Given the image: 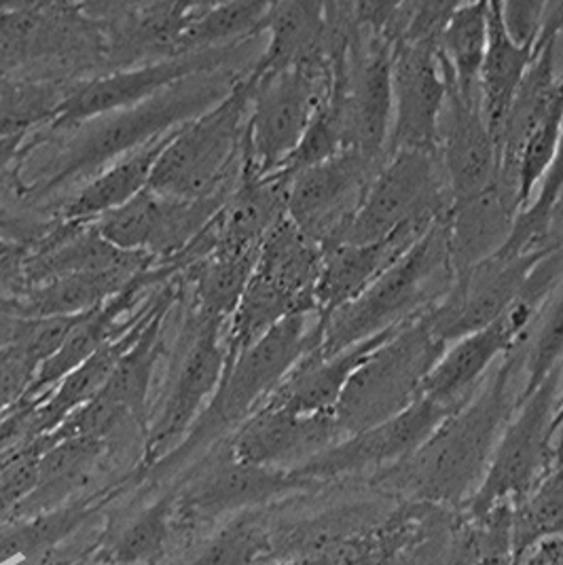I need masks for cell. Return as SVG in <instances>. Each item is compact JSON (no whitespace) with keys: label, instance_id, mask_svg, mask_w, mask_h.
Returning a JSON list of instances; mask_svg holds the SVG:
<instances>
[{"label":"cell","instance_id":"obj_1","mask_svg":"<svg viewBox=\"0 0 563 565\" xmlns=\"http://www.w3.org/2000/svg\"><path fill=\"white\" fill-rule=\"evenodd\" d=\"M521 343L500 360L475 396L452 413L413 454L375 475L385 488L431 502H456L477 493L493 451L523 401Z\"/></svg>","mask_w":563,"mask_h":565},{"label":"cell","instance_id":"obj_2","mask_svg":"<svg viewBox=\"0 0 563 565\" xmlns=\"http://www.w3.org/2000/svg\"><path fill=\"white\" fill-rule=\"evenodd\" d=\"M235 68L240 66L184 78L147 103L64 131V140L55 147L52 157L39 166L36 177L28 182L26 202L47 198L78 180L87 182L117 159L202 117L230 94L240 78L253 71Z\"/></svg>","mask_w":563,"mask_h":565},{"label":"cell","instance_id":"obj_3","mask_svg":"<svg viewBox=\"0 0 563 565\" xmlns=\"http://www.w3.org/2000/svg\"><path fill=\"white\" fill-rule=\"evenodd\" d=\"M454 280L456 267L445 216L378 282L354 301L320 318L322 339L318 352L333 356L375 334L410 324L436 308Z\"/></svg>","mask_w":563,"mask_h":565},{"label":"cell","instance_id":"obj_4","mask_svg":"<svg viewBox=\"0 0 563 565\" xmlns=\"http://www.w3.org/2000/svg\"><path fill=\"white\" fill-rule=\"evenodd\" d=\"M320 339L318 313H295L258 339L225 366L219 390L200 419L172 454L155 463L153 470L168 472L212 443L233 435L278 390L295 364L320 348Z\"/></svg>","mask_w":563,"mask_h":565},{"label":"cell","instance_id":"obj_5","mask_svg":"<svg viewBox=\"0 0 563 565\" xmlns=\"http://www.w3.org/2000/svg\"><path fill=\"white\" fill-rule=\"evenodd\" d=\"M251 100L253 81L244 75L214 108L177 129L149 189L179 200L231 195L244 170Z\"/></svg>","mask_w":563,"mask_h":565},{"label":"cell","instance_id":"obj_6","mask_svg":"<svg viewBox=\"0 0 563 565\" xmlns=\"http://www.w3.org/2000/svg\"><path fill=\"white\" fill-rule=\"evenodd\" d=\"M447 345L433 333L426 318L401 327L352 375L334 407L346 437L407 412L419 398Z\"/></svg>","mask_w":563,"mask_h":565},{"label":"cell","instance_id":"obj_7","mask_svg":"<svg viewBox=\"0 0 563 565\" xmlns=\"http://www.w3.org/2000/svg\"><path fill=\"white\" fill-rule=\"evenodd\" d=\"M251 77V75H248ZM244 166L258 177L276 174L295 153L318 108L331 94V64L290 68L253 78Z\"/></svg>","mask_w":563,"mask_h":565},{"label":"cell","instance_id":"obj_8","mask_svg":"<svg viewBox=\"0 0 563 565\" xmlns=\"http://www.w3.org/2000/svg\"><path fill=\"white\" fill-rule=\"evenodd\" d=\"M562 369L528 394L512 415L493 451L486 479L475 493V513L486 514L521 502L551 470Z\"/></svg>","mask_w":563,"mask_h":565},{"label":"cell","instance_id":"obj_9","mask_svg":"<svg viewBox=\"0 0 563 565\" xmlns=\"http://www.w3.org/2000/svg\"><path fill=\"white\" fill-rule=\"evenodd\" d=\"M452 202L438 153H392L371 182L341 244H371L411 223H438Z\"/></svg>","mask_w":563,"mask_h":565},{"label":"cell","instance_id":"obj_10","mask_svg":"<svg viewBox=\"0 0 563 565\" xmlns=\"http://www.w3.org/2000/svg\"><path fill=\"white\" fill-rule=\"evenodd\" d=\"M261 39L263 34L253 41L223 47V50L177 55V57L159 60L151 64L134 66V68L113 71L100 77L78 81L73 85L66 100L57 108L52 126L47 129L68 131L92 119L126 110L136 104L147 103L184 78L237 66V57H246L251 47H255Z\"/></svg>","mask_w":563,"mask_h":565},{"label":"cell","instance_id":"obj_11","mask_svg":"<svg viewBox=\"0 0 563 565\" xmlns=\"http://www.w3.org/2000/svg\"><path fill=\"white\" fill-rule=\"evenodd\" d=\"M553 242L555 237L537 250L504 246L493 257L456 274L454 286L443 301L424 316L433 333L449 348L496 322L519 299Z\"/></svg>","mask_w":563,"mask_h":565},{"label":"cell","instance_id":"obj_12","mask_svg":"<svg viewBox=\"0 0 563 565\" xmlns=\"http://www.w3.org/2000/svg\"><path fill=\"white\" fill-rule=\"evenodd\" d=\"M380 170L382 166L348 149L290 177L288 218L322 250L339 246Z\"/></svg>","mask_w":563,"mask_h":565},{"label":"cell","instance_id":"obj_13","mask_svg":"<svg viewBox=\"0 0 563 565\" xmlns=\"http://www.w3.org/2000/svg\"><path fill=\"white\" fill-rule=\"evenodd\" d=\"M225 329L187 320V350L155 415L147 437V462L155 466L172 454L200 419L225 373Z\"/></svg>","mask_w":563,"mask_h":565},{"label":"cell","instance_id":"obj_14","mask_svg":"<svg viewBox=\"0 0 563 565\" xmlns=\"http://www.w3.org/2000/svg\"><path fill=\"white\" fill-rule=\"evenodd\" d=\"M452 413L428 398H419L407 412L339 440L325 454L290 472L316 486L367 470H375L378 475L413 456Z\"/></svg>","mask_w":563,"mask_h":565},{"label":"cell","instance_id":"obj_15","mask_svg":"<svg viewBox=\"0 0 563 565\" xmlns=\"http://www.w3.org/2000/svg\"><path fill=\"white\" fill-rule=\"evenodd\" d=\"M449 78L436 47L405 43L392 47L394 115L387 157L399 151L436 153Z\"/></svg>","mask_w":563,"mask_h":565},{"label":"cell","instance_id":"obj_16","mask_svg":"<svg viewBox=\"0 0 563 565\" xmlns=\"http://www.w3.org/2000/svg\"><path fill=\"white\" fill-rule=\"evenodd\" d=\"M534 320L532 309L514 301L496 322L452 343L431 371L422 398L458 412L486 382L491 369L525 339Z\"/></svg>","mask_w":563,"mask_h":565},{"label":"cell","instance_id":"obj_17","mask_svg":"<svg viewBox=\"0 0 563 565\" xmlns=\"http://www.w3.org/2000/svg\"><path fill=\"white\" fill-rule=\"evenodd\" d=\"M343 438L346 433L333 413L297 415L258 409L231 435L225 449L237 462L297 470Z\"/></svg>","mask_w":563,"mask_h":565},{"label":"cell","instance_id":"obj_18","mask_svg":"<svg viewBox=\"0 0 563 565\" xmlns=\"http://www.w3.org/2000/svg\"><path fill=\"white\" fill-rule=\"evenodd\" d=\"M436 153L452 200L475 195L500 177V149L487 126L481 98L460 94L454 77L440 115Z\"/></svg>","mask_w":563,"mask_h":565},{"label":"cell","instance_id":"obj_19","mask_svg":"<svg viewBox=\"0 0 563 565\" xmlns=\"http://www.w3.org/2000/svg\"><path fill=\"white\" fill-rule=\"evenodd\" d=\"M316 486L290 470L233 460L227 449L182 491L180 513L195 521L246 513L274 498Z\"/></svg>","mask_w":563,"mask_h":565},{"label":"cell","instance_id":"obj_20","mask_svg":"<svg viewBox=\"0 0 563 565\" xmlns=\"http://www.w3.org/2000/svg\"><path fill=\"white\" fill-rule=\"evenodd\" d=\"M157 260L142 253H126L106 242L92 223L55 221L30 246L22 286L78 274H140ZM20 286V288H22Z\"/></svg>","mask_w":563,"mask_h":565},{"label":"cell","instance_id":"obj_21","mask_svg":"<svg viewBox=\"0 0 563 565\" xmlns=\"http://www.w3.org/2000/svg\"><path fill=\"white\" fill-rule=\"evenodd\" d=\"M436 223H411L371 244H341L322 250V269L316 286V313L327 318L354 301L378 282Z\"/></svg>","mask_w":563,"mask_h":565},{"label":"cell","instance_id":"obj_22","mask_svg":"<svg viewBox=\"0 0 563 565\" xmlns=\"http://www.w3.org/2000/svg\"><path fill=\"white\" fill-rule=\"evenodd\" d=\"M521 210L517 182L502 174L484 191L454 200L447 212V239L456 274L502 250Z\"/></svg>","mask_w":563,"mask_h":565},{"label":"cell","instance_id":"obj_23","mask_svg":"<svg viewBox=\"0 0 563 565\" xmlns=\"http://www.w3.org/2000/svg\"><path fill=\"white\" fill-rule=\"evenodd\" d=\"M288 186L284 172L258 177L244 166L237 186L210 221L214 255H258L263 239L288 216Z\"/></svg>","mask_w":563,"mask_h":565},{"label":"cell","instance_id":"obj_24","mask_svg":"<svg viewBox=\"0 0 563 565\" xmlns=\"http://www.w3.org/2000/svg\"><path fill=\"white\" fill-rule=\"evenodd\" d=\"M399 329L401 327L375 334L333 356H322L318 348L311 350L295 364V369L286 375L278 390L261 405V409H280L297 415H334L341 392L346 390L352 375L359 371L362 362Z\"/></svg>","mask_w":563,"mask_h":565},{"label":"cell","instance_id":"obj_25","mask_svg":"<svg viewBox=\"0 0 563 565\" xmlns=\"http://www.w3.org/2000/svg\"><path fill=\"white\" fill-rule=\"evenodd\" d=\"M263 36V52L248 73L253 78L278 75L290 68L331 64L322 2H269Z\"/></svg>","mask_w":563,"mask_h":565},{"label":"cell","instance_id":"obj_26","mask_svg":"<svg viewBox=\"0 0 563 565\" xmlns=\"http://www.w3.org/2000/svg\"><path fill=\"white\" fill-rule=\"evenodd\" d=\"M174 134L177 129L155 138L147 147L117 159L115 163L104 168L100 174L87 180L83 189H78L68 202L57 207V221L89 223L106 212L126 206L136 195L149 189L155 166Z\"/></svg>","mask_w":563,"mask_h":565},{"label":"cell","instance_id":"obj_27","mask_svg":"<svg viewBox=\"0 0 563 565\" xmlns=\"http://www.w3.org/2000/svg\"><path fill=\"white\" fill-rule=\"evenodd\" d=\"M157 297H159V292L151 299L147 311L129 327L126 333L119 334L117 339L106 343L92 359L78 364L75 371H71L60 384L52 387V392L39 403L36 413H34L36 437L52 435L53 430L71 413L77 412L78 407L87 405L89 401H94L103 392L104 386L108 384V380L113 377L117 364L126 356V352L136 343V339L147 327L149 318L153 316L155 308H157Z\"/></svg>","mask_w":563,"mask_h":565},{"label":"cell","instance_id":"obj_28","mask_svg":"<svg viewBox=\"0 0 563 565\" xmlns=\"http://www.w3.org/2000/svg\"><path fill=\"white\" fill-rule=\"evenodd\" d=\"M147 271V269H145ZM138 274H78L62 276L45 282L22 286L15 295L2 301V308L18 320L36 318H75L100 308L119 295Z\"/></svg>","mask_w":563,"mask_h":565},{"label":"cell","instance_id":"obj_29","mask_svg":"<svg viewBox=\"0 0 563 565\" xmlns=\"http://www.w3.org/2000/svg\"><path fill=\"white\" fill-rule=\"evenodd\" d=\"M322 269V248L288 216L263 239L255 274L316 311V286Z\"/></svg>","mask_w":563,"mask_h":565},{"label":"cell","instance_id":"obj_30","mask_svg":"<svg viewBox=\"0 0 563 565\" xmlns=\"http://www.w3.org/2000/svg\"><path fill=\"white\" fill-rule=\"evenodd\" d=\"M47 443L50 447L45 449L39 462L36 488L28 495L26 502L18 509L11 521L52 513L55 509L66 507V498L75 495L78 489H83L92 479V472L96 463L100 462L106 447L104 440L92 438H47Z\"/></svg>","mask_w":563,"mask_h":565},{"label":"cell","instance_id":"obj_31","mask_svg":"<svg viewBox=\"0 0 563 565\" xmlns=\"http://www.w3.org/2000/svg\"><path fill=\"white\" fill-rule=\"evenodd\" d=\"M534 55L537 47H521L504 32L498 2H489V41L479 77V98L496 142H500L512 100L534 62Z\"/></svg>","mask_w":563,"mask_h":565},{"label":"cell","instance_id":"obj_32","mask_svg":"<svg viewBox=\"0 0 563 565\" xmlns=\"http://www.w3.org/2000/svg\"><path fill=\"white\" fill-rule=\"evenodd\" d=\"M258 255H212L184 267L177 276L191 286V320L227 327L246 286L253 278Z\"/></svg>","mask_w":563,"mask_h":565},{"label":"cell","instance_id":"obj_33","mask_svg":"<svg viewBox=\"0 0 563 565\" xmlns=\"http://www.w3.org/2000/svg\"><path fill=\"white\" fill-rule=\"evenodd\" d=\"M89 507L77 502L55 509L52 513L34 514L0 525V565H45L62 548V544L81 532Z\"/></svg>","mask_w":563,"mask_h":565},{"label":"cell","instance_id":"obj_34","mask_svg":"<svg viewBox=\"0 0 563 565\" xmlns=\"http://www.w3.org/2000/svg\"><path fill=\"white\" fill-rule=\"evenodd\" d=\"M487 41L489 2H456L438 39V55L460 94L468 98H479V77L486 60Z\"/></svg>","mask_w":563,"mask_h":565},{"label":"cell","instance_id":"obj_35","mask_svg":"<svg viewBox=\"0 0 563 565\" xmlns=\"http://www.w3.org/2000/svg\"><path fill=\"white\" fill-rule=\"evenodd\" d=\"M269 2L204 4L180 36L177 55L212 52L253 41L263 34Z\"/></svg>","mask_w":563,"mask_h":565},{"label":"cell","instance_id":"obj_36","mask_svg":"<svg viewBox=\"0 0 563 565\" xmlns=\"http://www.w3.org/2000/svg\"><path fill=\"white\" fill-rule=\"evenodd\" d=\"M272 534L258 514H240L174 565H263L274 557Z\"/></svg>","mask_w":563,"mask_h":565},{"label":"cell","instance_id":"obj_37","mask_svg":"<svg viewBox=\"0 0 563 565\" xmlns=\"http://www.w3.org/2000/svg\"><path fill=\"white\" fill-rule=\"evenodd\" d=\"M75 83H2L0 85V138L50 128L57 108Z\"/></svg>","mask_w":563,"mask_h":565},{"label":"cell","instance_id":"obj_38","mask_svg":"<svg viewBox=\"0 0 563 565\" xmlns=\"http://www.w3.org/2000/svg\"><path fill=\"white\" fill-rule=\"evenodd\" d=\"M172 525V502L161 500L151 509L131 516L128 523L110 534L103 551V564L153 565L166 551Z\"/></svg>","mask_w":563,"mask_h":565},{"label":"cell","instance_id":"obj_39","mask_svg":"<svg viewBox=\"0 0 563 565\" xmlns=\"http://www.w3.org/2000/svg\"><path fill=\"white\" fill-rule=\"evenodd\" d=\"M512 544L517 555L534 546L538 540L563 532V462L540 479L511 516Z\"/></svg>","mask_w":563,"mask_h":565},{"label":"cell","instance_id":"obj_40","mask_svg":"<svg viewBox=\"0 0 563 565\" xmlns=\"http://www.w3.org/2000/svg\"><path fill=\"white\" fill-rule=\"evenodd\" d=\"M521 354L525 373V398L546 377L563 369V282L544 303V308L538 311L534 324L521 341Z\"/></svg>","mask_w":563,"mask_h":565},{"label":"cell","instance_id":"obj_41","mask_svg":"<svg viewBox=\"0 0 563 565\" xmlns=\"http://www.w3.org/2000/svg\"><path fill=\"white\" fill-rule=\"evenodd\" d=\"M47 447V437L36 438L0 463V525L13 519L36 488L39 462Z\"/></svg>","mask_w":563,"mask_h":565},{"label":"cell","instance_id":"obj_42","mask_svg":"<svg viewBox=\"0 0 563 565\" xmlns=\"http://www.w3.org/2000/svg\"><path fill=\"white\" fill-rule=\"evenodd\" d=\"M75 318H36V320H18L15 331L9 339V348L26 362L28 366L36 371L55 356L62 348L71 329L75 327Z\"/></svg>","mask_w":563,"mask_h":565},{"label":"cell","instance_id":"obj_43","mask_svg":"<svg viewBox=\"0 0 563 565\" xmlns=\"http://www.w3.org/2000/svg\"><path fill=\"white\" fill-rule=\"evenodd\" d=\"M50 138H52V131L47 128L36 129L32 134H22V136L0 138V200L15 198L20 202H26L28 184L24 170H26L28 159L43 145H47Z\"/></svg>","mask_w":563,"mask_h":565},{"label":"cell","instance_id":"obj_44","mask_svg":"<svg viewBox=\"0 0 563 565\" xmlns=\"http://www.w3.org/2000/svg\"><path fill=\"white\" fill-rule=\"evenodd\" d=\"M546 2H498L504 32L521 47H537L544 26Z\"/></svg>","mask_w":563,"mask_h":565},{"label":"cell","instance_id":"obj_45","mask_svg":"<svg viewBox=\"0 0 563 565\" xmlns=\"http://www.w3.org/2000/svg\"><path fill=\"white\" fill-rule=\"evenodd\" d=\"M34 371L9 345L0 348V419L26 396Z\"/></svg>","mask_w":563,"mask_h":565},{"label":"cell","instance_id":"obj_46","mask_svg":"<svg viewBox=\"0 0 563 565\" xmlns=\"http://www.w3.org/2000/svg\"><path fill=\"white\" fill-rule=\"evenodd\" d=\"M28 253H30L28 244L0 233V284L18 282V288L22 286Z\"/></svg>","mask_w":563,"mask_h":565},{"label":"cell","instance_id":"obj_47","mask_svg":"<svg viewBox=\"0 0 563 565\" xmlns=\"http://www.w3.org/2000/svg\"><path fill=\"white\" fill-rule=\"evenodd\" d=\"M555 447H557V454L563 449V369L562 384H560V405H557V419H555Z\"/></svg>","mask_w":563,"mask_h":565},{"label":"cell","instance_id":"obj_48","mask_svg":"<svg viewBox=\"0 0 563 565\" xmlns=\"http://www.w3.org/2000/svg\"><path fill=\"white\" fill-rule=\"evenodd\" d=\"M0 233H2V235H7V237H11V233L7 232L2 225H0Z\"/></svg>","mask_w":563,"mask_h":565},{"label":"cell","instance_id":"obj_49","mask_svg":"<svg viewBox=\"0 0 563 565\" xmlns=\"http://www.w3.org/2000/svg\"><path fill=\"white\" fill-rule=\"evenodd\" d=\"M557 462H563V449L557 454Z\"/></svg>","mask_w":563,"mask_h":565},{"label":"cell","instance_id":"obj_50","mask_svg":"<svg viewBox=\"0 0 563 565\" xmlns=\"http://www.w3.org/2000/svg\"><path fill=\"white\" fill-rule=\"evenodd\" d=\"M98 565H110V564H98Z\"/></svg>","mask_w":563,"mask_h":565},{"label":"cell","instance_id":"obj_51","mask_svg":"<svg viewBox=\"0 0 563 565\" xmlns=\"http://www.w3.org/2000/svg\"><path fill=\"white\" fill-rule=\"evenodd\" d=\"M0 7H2V2H0Z\"/></svg>","mask_w":563,"mask_h":565},{"label":"cell","instance_id":"obj_52","mask_svg":"<svg viewBox=\"0 0 563 565\" xmlns=\"http://www.w3.org/2000/svg\"><path fill=\"white\" fill-rule=\"evenodd\" d=\"M26 565H34V564H26Z\"/></svg>","mask_w":563,"mask_h":565}]
</instances>
